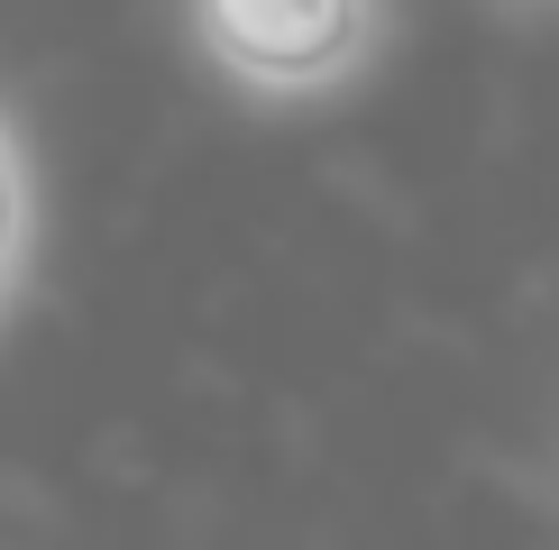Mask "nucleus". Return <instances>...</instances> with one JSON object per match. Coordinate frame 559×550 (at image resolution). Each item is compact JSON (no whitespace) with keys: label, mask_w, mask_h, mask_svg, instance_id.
<instances>
[{"label":"nucleus","mask_w":559,"mask_h":550,"mask_svg":"<svg viewBox=\"0 0 559 550\" xmlns=\"http://www.w3.org/2000/svg\"><path fill=\"white\" fill-rule=\"evenodd\" d=\"M202 64L248 101H331L385 56V0H183Z\"/></svg>","instance_id":"nucleus-1"},{"label":"nucleus","mask_w":559,"mask_h":550,"mask_svg":"<svg viewBox=\"0 0 559 550\" xmlns=\"http://www.w3.org/2000/svg\"><path fill=\"white\" fill-rule=\"evenodd\" d=\"M28 275H37V156L19 120L0 110V321L28 294Z\"/></svg>","instance_id":"nucleus-2"},{"label":"nucleus","mask_w":559,"mask_h":550,"mask_svg":"<svg viewBox=\"0 0 559 550\" xmlns=\"http://www.w3.org/2000/svg\"><path fill=\"white\" fill-rule=\"evenodd\" d=\"M550 487H559V458H550Z\"/></svg>","instance_id":"nucleus-3"}]
</instances>
